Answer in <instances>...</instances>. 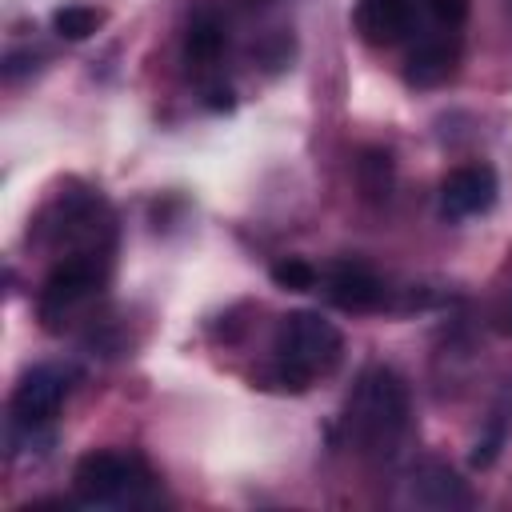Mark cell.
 Masks as SVG:
<instances>
[{
    "mask_svg": "<svg viewBox=\"0 0 512 512\" xmlns=\"http://www.w3.org/2000/svg\"><path fill=\"white\" fill-rule=\"evenodd\" d=\"M68 388H72V384H68V372H64V368H56V364H36V368H28V372L16 380L12 400H8L12 428L32 432V428L48 424V420L60 412Z\"/></svg>",
    "mask_w": 512,
    "mask_h": 512,
    "instance_id": "cell-5",
    "label": "cell"
},
{
    "mask_svg": "<svg viewBox=\"0 0 512 512\" xmlns=\"http://www.w3.org/2000/svg\"><path fill=\"white\" fill-rule=\"evenodd\" d=\"M392 180H396L392 152L388 148H364L360 160H356V184H360V192L368 200H388Z\"/></svg>",
    "mask_w": 512,
    "mask_h": 512,
    "instance_id": "cell-11",
    "label": "cell"
},
{
    "mask_svg": "<svg viewBox=\"0 0 512 512\" xmlns=\"http://www.w3.org/2000/svg\"><path fill=\"white\" fill-rule=\"evenodd\" d=\"M328 296H332L340 308H348V312H372V308H384L388 288H384V280H380L372 268H364V264H336V268L328 272Z\"/></svg>",
    "mask_w": 512,
    "mask_h": 512,
    "instance_id": "cell-9",
    "label": "cell"
},
{
    "mask_svg": "<svg viewBox=\"0 0 512 512\" xmlns=\"http://www.w3.org/2000/svg\"><path fill=\"white\" fill-rule=\"evenodd\" d=\"M500 444H504V428H500V424H492V432H488L484 440H476V448H472V464H476V468H488V464L496 460Z\"/></svg>",
    "mask_w": 512,
    "mask_h": 512,
    "instance_id": "cell-16",
    "label": "cell"
},
{
    "mask_svg": "<svg viewBox=\"0 0 512 512\" xmlns=\"http://www.w3.org/2000/svg\"><path fill=\"white\" fill-rule=\"evenodd\" d=\"M424 0H356L352 8V28L360 32L364 44L372 48H392L404 36H412L420 20Z\"/></svg>",
    "mask_w": 512,
    "mask_h": 512,
    "instance_id": "cell-6",
    "label": "cell"
},
{
    "mask_svg": "<svg viewBox=\"0 0 512 512\" xmlns=\"http://www.w3.org/2000/svg\"><path fill=\"white\" fill-rule=\"evenodd\" d=\"M272 284L284 292H312L320 284V272L300 256H284L272 264Z\"/></svg>",
    "mask_w": 512,
    "mask_h": 512,
    "instance_id": "cell-14",
    "label": "cell"
},
{
    "mask_svg": "<svg viewBox=\"0 0 512 512\" xmlns=\"http://www.w3.org/2000/svg\"><path fill=\"white\" fill-rule=\"evenodd\" d=\"M456 68V44L448 36H420L404 60V80L416 88H436Z\"/></svg>",
    "mask_w": 512,
    "mask_h": 512,
    "instance_id": "cell-10",
    "label": "cell"
},
{
    "mask_svg": "<svg viewBox=\"0 0 512 512\" xmlns=\"http://www.w3.org/2000/svg\"><path fill=\"white\" fill-rule=\"evenodd\" d=\"M344 428H348V440L360 452H372V456L392 452L400 444L404 428H408V388H404V380L384 364L364 368L352 396H348Z\"/></svg>",
    "mask_w": 512,
    "mask_h": 512,
    "instance_id": "cell-2",
    "label": "cell"
},
{
    "mask_svg": "<svg viewBox=\"0 0 512 512\" xmlns=\"http://www.w3.org/2000/svg\"><path fill=\"white\" fill-rule=\"evenodd\" d=\"M492 328L500 332V336H512V296L504 300V308L496 312V320H492Z\"/></svg>",
    "mask_w": 512,
    "mask_h": 512,
    "instance_id": "cell-17",
    "label": "cell"
},
{
    "mask_svg": "<svg viewBox=\"0 0 512 512\" xmlns=\"http://www.w3.org/2000/svg\"><path fill=\"white\" fill-rule=\"evenodd\" d=\"M100 24H104V12L92 8V4H64V8L52 12L56 36H64V40H72V44H76V40H88Z\"/></svg>",
    "mask_w": 512,
    "mask_h": 512,
    "instance_id": "cell-12",
    "label": "cell"
},
{
    "mask_svg": "<svg viewBox=\"0 0 512 512\" xmlns=\"http://www.w3.org/2000/svg\"><path fill=\"white\" fill-rule=\"evenodd\" d=\"M148 480L152 476L136 456L112 452V448L84 452L72 468V484L88 504H140L148 492Z\"/></svg>",
    "mask_w": 512,
    "mask_h": 512,
    "instance_id": "cell-3",
    "label": "cell"
},
{
    "mask_svg": "<svg viewBox=\"0 0 512 512\" xmlns=\"http://www.w3.org/2000/svg\"><path fill=\"white\" fill-rule=\"evenodd\" d=\"M496 192H500V184H496L492 164H460L440 184V212L448 220L480 216L496 204Z\"/></svg>",
    "mask_w": 512,
    "mask_h": 512,
    "instance_id": "cell-7",
    "label": "cell"
},
{
    "mask_svg": "<svg viewBox=\"0 0 512 512\" xmlns=\"http://www.w3.org/2000/svg\"><path fill=\"white\" fill-rule=\"evenodd\" d=\"M220 48H224V24H220L216 16H196L192 28H188V40H184L188 60L208 64V60L220 56Z\"/></svg>",
    "mask_w": 512,
    "mask_h": 512,
    "instance_id": "cell-13",
    "label": "cell"
},
{
    "mask_svg": "<svg viewBox=\"0 0 512 512\" xmlns=\"http://www.w3.org/2000/svg\"><path fill=\"white\" fill-rule=\"evenodd\" d=\"M100 284H104V272H100V264H96L92 252H80V256L60 260V264L44 276L40 296H36V316H40V324H44L48 332H64V324H72V316H76L88 300H96Z\"/></svg>",
    "mask_w": 512,
    "mask_h": 512,
    "instance_id": "cell-4",
    "label": "cell"
},
{
    "mask_svg": "<svg viewBox=\"0 0 512 512\" xmlns=\"http://www.w3.org/2000/svg\"><path fill=\"white\" fill-rule=\"evenodd\" d=\"M412 500L420 508H436V512H452V508H472L476 496L472 488L440 460H428L412 472Z\"/></svg>",
    "mask_w": 512,
    "mask_h": 512,
    "instance_id": "cell-8",
    "label": "cell"
},
{
    "mask_svg": "<svg viewBox=\"0 0 512 512\" xmlns=\"http://www.w3.org/2000/svg\"><path fill=\"white\" fill-rule=\"evenodd\" d=\"M344 356V336L320 312H288L272 336L268 380L288 392H304L316 376H328Z\"/></svg>",
    "mask_w": 512,
    "mask_h": 512,
    "instance_id": "cell-1",
    "label": "cell"
},
{
    "mask_svg": "<svg viewBox=\"0 0 512 512\" xmlns=\"http://www.w3.org/2000/svg\"><path fill=\"white\" fill-rule=\"evenodd\" d=\"M508 8H512V0H508Z\"/></svg>",
    "mask_w": 512,
    "mask_h": 512,
    "instance_id": "cell-18",
    "label": "cell"
},
{
    "mask_svg": "<svg viewBox=\"0 0 512 512\" xmlns=\"http://www.w3.org/2000/svg\"><path fill=\"white\" fill-rule=\"evenodd\" d=\"M424 8L444 28H460L468 20V0H424Z\"/></svg>",
    "mask_w": 512,
    "mask_h": 512,
    "instance_id": "cell-15",
    "label": "cell"
}]
</instances>
